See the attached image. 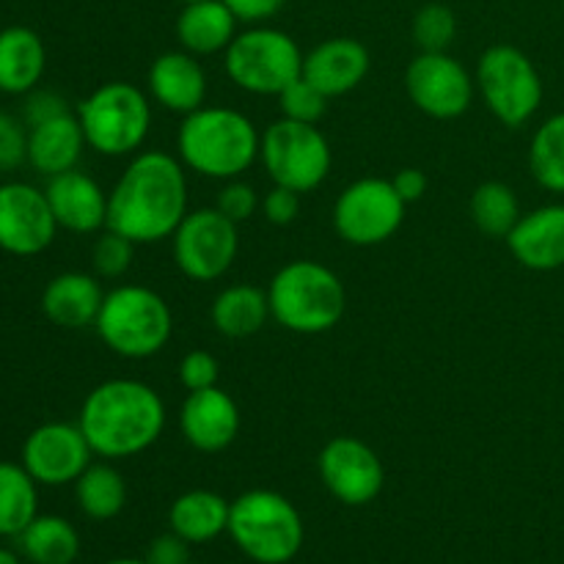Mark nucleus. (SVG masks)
Here are the masks:
<instances>
[{
	"label": "nucleus",
	"instance_id": "c756f323",
	"mask_svg": "<svg viewBox=\"0 0 564 564\" xmlns=\"http://www.w3.org/2000/svg\"><path fill=\"white\" fill-rule=\"evenodd\" d=\"M77 507L91 521H110L127 505V482L108 463H91L75 482Z\"/></svg>",
	"mask_w": 564,
	"mask_h": 564
},
{
	"label": "nucleus",
	"instance_id": "1a4fd4ad",
	"mask_svg": "<svg viewBox=\"0 0 564 564\" xmlns=\"http://www.w3.org/2000/svg\"><path fill=\"white\" fill-rule=\"evenodd\" d=\"M477 86L490 113L507 127H521L543 105V80L529 55L512 44H494L477 64Z\"/></svg>",
	"mask_w": 564,
	"mask_h": 564
},
{
	"label": "nucleus",
	"instance_id": "aec40b11",
	"mask_svg": "<svg viewBox=\"0 0 564 564\" xmlns=\"http://www.w3.org/2000/svg\"><path fill=\"white\" fill-rule=\"evenodd\" d=\"M369 50L358 39L336 36L317 44L303 58V77L319 88L325 97H341L352 91L369 72Z\"/></svg>",
	"mask_w": 564,
	"mask_h": 564
},
{
	"label": "nucleus",
	"instance_id": "72a5a7b5",
	"mask_svg": "<svg viewBox=\"0 0 564 564\" xmlns=\"http://www.w3.org/2000/svg\"><path fill=\"white\" fill-rule=\"evenodd\" d=\"M328 99L330 97H325L314 83H308L301 75L279 94V108L284 119L301 121V124H317L325 110H328Z\"/></svg>",
	"mask_w": 564,
	"mask_h": 564
},
{
	"label": "nucleus",
	"instance_id": "f03ea898",
	"mask_svg": "<svg viewBox=\"0 0 564 564\" xmlns=\"http://www.w3.org/2000/svg\"><path fill=\"white\" fill-rule=\"evenodd\" d=\"M77 424L94 455L121 460L147 452L163 435L165 405L141 380H105L88 391Z\"/></svg>",
	"mask_w": 564,
	"mask_h": 564
},
{
	"label": "nucleus",
	"instance_id": "39448f33",
	"mask_svg": "<svg viewBox=\"0 0 564 564\" xmlns=\"http://www.w3.org/2000/svg\"><path fill=\"white\" fill-rule=\"evenodd\" d=\"M99 339L121 358H152L174 334V314L154 290L124 284L105 292L94 323Z\"/></svg>",
	"mask_w": 564,
	"mask_h": 564
},
{
	"label": "nucleus",
	"instance_id": "a18cd8bd",
	"mask_svg": "<svg viewBox=\"0 0 564 564\" xmlns=\"http://www.w3.org/2000/svg\"><path fill=\"white\" fill-rule=\"evenodd\" d=\"M105 564H149L147 560H113V562H105Z\"/></svg>",
	"mask_w": 564,
	"mask_h": 564
},
{
	"label": "nucleus",
	"instance_id": "4be33fe9",
	"mask_svg": "<svg viewBox=\"0 0 564 564\" xmlns=\"http://www.w3.org/2000/svg\"><path fill=\"white\" fill-rule=\"evenodd\" d=\"M105 292L99 281L88 273H61L44 286L42 312L44 317L61 328L80 330L94 325L102 308Z\"/></svg>",
	"mask_w": 564,
	"mask_h": 564
},
{
	"label": "nucleus",
	"instance_id": "f3484780",
	"mask_svg": "<svg viewBox=\"0 0 564 564\" xmlns=\"http://www.w3.org/2000/svg\"><path fill=\"white\" fill-rule=\"evenodd\" d=\"M180 430L193 449L215 455L229 449L240 435V408L218 386L191 391L182 402Z\"/></svg>",
	"mask_w": 564,
	"mask_h": 564
},
{
	"label": "nucleus",
	"instance_id": "f704fd0d",
	"mask_svg": "<svg viewBox=\"0 0 564 564\" xmlns=\"http://www.w3.org/2000/svg\"><path fill=\"white\" fill-rule=\"evenodd\" d=\"M132 257H135V242L121 237L119 231L105 229L94 246V270L102 279H119L130 270Z\"/></svg>",
	"mask_w": 564,
	"mask_h": 564
},
{
	"label": "nucleus",
	"instance_id": "e433bc0d",
	"mask_svg": "<svg viewBox=\"0 0 564 564\" xmlns=\"http://www.w3.org/2000/svg\"><path fill=\"white\" fill-rule=\"evenodd\" d=\"M28 160V130L20 119L0 110V171H11Z\"/></svg>",
	"mask_w": 564,
	"mask_h": 564
},
{
	"label": "nucleus",
	"instance_id": "6e6552de",
	"mask_svg": "<svg viewBox=\"0 0 564 564\" xmlns=\"http://www.w3.org/2000/svg\"><path fill=\"white\" fill-rule=\"evenodd\" d=\"M303 58L295 39L275 28H248L226 47V75L248 94L279 97L303 75Z\"/></svg>",
	"mask_w": 564,
	"mask_h": 564
},
{
	"label": "nucleus",
	"instance_id": "7ed1b4c3",
	"mask_svg": "<svg viewBox=\"0 0 564 564\" xmlns=\"http://www.w3.org/2000/svg\"><path fill=\"white\" fill-rule=\"evenodd\" d=\"M182 163L209 180H237L253 165L262 135L246 113L235 108H198L182 119L176 135Z\"/></svg>",
	"mask_w": 564,
	"mask_h": 564
},
{
	"label": "nucleus",
	"instance_id": "a211bd4d",
	"mask_svg": "<svg viewBox=\"0 0 564 564\" xmlns=\"http://www.w3.org/2000/svg\"><path fill=\"white\" fill-rule=\"evenodd\" d=\"M44 193L58 220V229L91 235L108 226V193L94 176L77 169L64 171V174L50 176Z\"/></svg>",
	"mask_w": 564,
	"mask_h": 564
},
{
	"label": "nucleus",
	"instance_id": "412c9836",
	"mask_svg": "<svg viewBox=\"0 0 564 564\" xmlns=\"http://www.w3.org/2000/svg\"><path fill=\"white\" fill-rule=\"evenodd\" d=\"M149 91L165 110L187 116L204 108L207 75L196 55L187 50H171V53L158 55L149 66Z\"/></svg>",
	"mask_w": 564,
	"mask_h": 564
},
{
	"label": "nucleus",
	"instance_id": "f8f14e48",
	"mask_svg": "<svg viewBox=\"0 0 564 564\" xmlns=\"http://www.w3.org/2000/svg\"><path fill=\"white\" fill-rule=\"evenodd\" d=\"M240 235L218 207L193 209L174 231L176 268L193 281H218L235 264Z\"/></svg>",
	"mask_w": 564,
	"mask_h": 564
},
{
	"label": "nucleus",
	"instance_id": "c03bdc74",
	"mask_svg": "<svg viewBox=\"0 0 564 564\" xmlns=\"http://www.w3.org/2000/svg\"><path fill=\"white\" fill-rule=\"evenodd\" d=\"M0 564H20V560L9 549H0Z\"/></svg>",
	"mask_w": 564,
	"mask_h": 564
},
{
	"label": "nucleus",
	"instance_id": "de8ad7c7",
	"mask_svg": "<svg viewBox=\"0 0 564 564\" xmlns=\"http://www.w3.org/2000/svg\"><path fill=\"white\" fill-rule=\"evenodd\" d=\"M187 564H196V562H187Z\"/></svg>",
	"mask_w": 564,
	"mask_h": 564
},
{
	"label": "nucleus",
	"instance_id": "f257e3e1",
	"mask_svg": "<svg viewBox=\"0 0 564 564\" xmlns=\"http://www.w3.org/2000/svg\"><path fill=\"white\" fill-rule=\"evenodd\" d=\"M187 215V180L169 152H141L108 193V226L135 246L174 237Z\"/></svg>",
	"mask_w": 564,
	"mask_h": 564
},
{
	"label": "nucleus",
	"instance_id": "b1692460",
	"mask_svg": "<svg viewBox=\"0 0 564 564\" xmlns=\"http://www.w3.org/2000/svg\"><path fill=\"white\" fill-rule=\"evenodd\" d=\"M47 66V50L42 36L25 25H9L0 31V91L20 94L39 86Z\"/></svg>",
	"mask_w": 564,
	"mask_h": 564
},
{
	"label": "nucleus",
	"instance_id": "a878e982",
	"mask_svg": "<svg viewBox=\"0 0 564 564\" xmlns=\"http://www.w3.org/2000/svg\"><path fill=\"white\" fill-rule=\"evenodd\" d=\"M231 505L213 490H187L171 505V532L187 543H209L229 529Z\"/></svg>",
	"mask_w": 564,
	"mask_h": 564
},
{
	"label": "nucleus",
	"instance_id": "bb28decb",
	"mask_svg": "<svg viewBox=\"0 0 564 564\" xmlns=\"http://www.w3.org/2000/svg\"><path fill=\"white\" fill-rule=\"evenodd\" d=\"M209 317H213L215 330L229 339H246V336L259 334L270 317L268 292L253 284L226 286L213 301Z\"/></svg>",
	"mask_w": 564,
	"mask_h": 564
},
{
	"label": "nucleus",
	"instance_id": "c85d7f7f",
	"mask_svg": "<svg viewBox=\"0 0 564 564\" xmlns=\"http://www.w3.org/2000/svg\"><path fill=\"white\" fill-rule=\"evenodd\" d=\"M39 482L22 463H0V538H20L39 516Z\"/></svg>",
	"mask_w": 564,
	"mask_h": 564
},
{
	"label": "nucleus",
	"instance_id": "cd10ccee",
	"mask_svg": "<svg viewBox=\"0 0 564 564\" xmlns=\"http://www.w3.org/2000/svg\"><path fill=\"white\" fill-rule=\"evenodd\" d=\"M17 540L33 564H72L80 554L75 527L61 516H36Z\"/></svg>",
	"mask_w": 564,
	"mask_h": 564
},
{
	"label": "nucleus",
	"instance_id": "c9c22d12",
	"mask_svg": "<svg viewBox=\"0 0 564 564\" xmlns=\"http://www.w3.org/2000/svg\"><path fill=\"white\" fill-rule=\"evenodd\" d=\"M220 364L213 352L193 350L182 358L180 364V380L187 391H202L218 386Z\"/></svg>",
	"mask_w": 564,
	"mask_h": 564
},
{
	"label": "nucleus",
	"instance_id": "6ab92c4d",
	"mask_svg": "<svg viewBox=\"0 0 564 564\" xmlns=\"http://www.w3.org/2000/svg\"><path fill=\"white\" fill-rule=\"evenodd\" d=\"M512 257L529 270L564 268V204H549L521 215L516 229L507 235Z\"/></svg>",
	"mask_w": 564,
	"mask_h": 564
},
{
	"label": "nucleus",
	"instance_id": "ddd939ff",
	"mask_svg": "<svg viewBox=\"0 0 564 564\" xmlns=\"http://www.w3.org/2000/svg\"><path fill=\"white\" fill-rule=\"evenodd\" d=\"M405 88L411 102L433 119H457L474 99V80L449 53H422L408 64Z\"/></svg>",
	"mask_w": 564,
	"mask_h": 564
},
{
	"label": "nucleus",
	"instance_id": "5701e85b",
	"mask_svg": "<svg viewBox=\"0 0 564 564\" xmlns=\"http://www.w3.org/2000/svg\"><path fill=\"white\" fill-rule=\"evenodd\" d=\"M88 143L86 135H83L80 119L72 110L44 121V124L28 127V163L44 176H55L75 169Z\"/></svg>",
	"mask_w": 564,
	"mask_h": 564
},
{
	"label": "nucleus",
	"instance_id": "ea45409f",
	"mask_svg": "<svg viewBox=\"0 0 564 564\" xmlns=\"http://www.w3.org/2000/svg\"><path fill=\"white\" fill-rule=\"evenodd\" d=\"M69 113V105L61 94L55 91H44V88H33L28 91L25 99V127H36L44 124V121L55 119V116Z\"/></svg>",
	"mask_w": 564,
	"mask_h": 564
},
{
	"label": "nucleus",
	"instance_id": "9d476101",
	"mask_svg": "<svg viewBox=\"0 0 564 564\" xmlns=\"http://www.w3.org/2000/svg\"><path fill=\"white\" fill-rule=\"evenodd\" d=\"M259 158L275 185L297 193L319 187L330 171L328 138L317 130V124H301L284 116L264 130Z\"/></svg>",
	"mask_w": 564,
	"mask_h": 564
},
{
	"label": "nucleus",
	"instance_id": "2f4dec72",
	"mask_svg": "<svg viewBox=\"0 0 564 564\" xmlns=\"http://www.w3.org/2000/svg\"><path fill=\"white\" fill-rule=\"evenodd\" d=\"M529 169L534 180L551 193H564V113L543 121L532 138Z\"/></svg>",
	"mask_w": 564,
	"mask_h": 564
},
{
	"label": "nucleus",
	"instance_id": "a19ab883",
	"mask_svg": "<svg viewBox=\"0 0 564 564\" xmlns=\"http://www.w3.org/2000/svg\"><path fill=\"white\" fill-rule=\"evenodd\" d=\"M187 540H182L180 534H163V538L154 540L147 551L149 564H187Z\"/></svg>",
	"mask_w": 564,
	"mask_h": 564
},
{
	"label": "nucleus",
	"instance_id": "0eeeda50",
	"mask_svg": "<svg viewBox=\"0 0 564 564\" xmlns=\"http://www.w3.org/2000/svg\"><path fill=\"white\" fill-rule=\"evenodd\" d=\"M86 143L108 158H124L141 149L152 127V105L141 88L124 80L102 83L77 105Z\"/></svg>",
	"mask_w": 564,
	"mask_h": 564
},
{
	"label": "nucleus",
	"instance_id": "423d86ee",
	"mask_svg": "<svg viewBox=\"0 0 564 564\" xmlns=\"http://www.w3.org/2000/svg\"><path fill=\"white\" fill-rule=\"evenodd\" d=\"M226 532L248 560L259 564L295 560L306 538L301 512L275 490H248L231 501Z\"/></svg>",
	"mask_w": 564,
	"mask_h": 564
},
{
	"label": "nucleus",
	"instance_id": "9b49d317",
	"mask_svg": "<svg viewBox=\"0 0 564 564\" xmlns=\"http://www.w3.org/2000/svg\"><path fill=\"white\" fill-rule=\"evenodd\" d=\"M405 207L394 182L367 176L339 193L334 204L336 235L350 246H380L400 231Z\"/></svg>",
	"mask_w": 564,
	"mask_h": 564
},
{
	"label": "nucleus",
	"instance_id": "2eb2a0df",
	"mask_svg": "<svg viewBox=\"0 0 564 564\" xmlns=\"http://www.w3.org/2000/svg\"><path fill=\"white\" fill-rule=\"evenodd\" d=\"M319 479L334 499L347 507H364L383 490V463L364 441L339 435L319 452Z\"/></svg>",
	"mask_w": 564,
	"mask_h": 564
},
{
	"label": "nucleus",
	"instance_id": "4468645a",
	"mask_svg": "<svg viewBox=\"0 0 564 564\" xmlns=\"http://www.w3.org/2000/svg\"><path fill=\"white\" fill-rule=\"evenodd\" d=\"M58 231L47 193L28 182L0 185V248L11 257H36L47 251Z\"/></svg>",
	"mask_w": 564,
	"mask_h": 564
},
{
	"label": "nucleus",
	"instance_id": "4c0bfd02",
	"mask_svg": "<svg viewBox=\"0 0 564 564\" xmlns=\"http://www.w3.org/2000/svg\"><path fill=\"white\" fill-rule=\"evenodd\" d=\"M215 207H218L229 220L242 224V220H248L259 209V196L248 182L229 180V185L218 193V204H215Z\"/></svg>",
	"mask_w": 564,
	"mask_h": 564
},
{
	"label": "nucleus",
	"instance_id": "49530a36",
	"mask_svg": "<svg viewBox=\"0 0 564 564\" xmlns=\"http://www.w3.org/2000/svg\"><path fill=\"white\" fill-rule=\"evenodd\" d=\"M180 3H196V0H180Z\"/></svg>",
	"mask_w": 564,
	"mask_h": 564
},
{
	"label": "nucleus",
	"instance_id": "79ce46f5",
	"mask_svg": "<svg viewBox=\"0 0 564 564\" xmlns=\"http://www.w3.org/2000/svg\"><path fill=\"white\" fill-rule=\"evenodd\" d=\"M240 22H264L284 9L286 0H224Z\"/></svg>",
	"mask_w": 564,
	"mask_h": 564
},
{
	"label": "nucleus",
	"instance_id": "20e7f679",
	"mask_svg": "<svg viewBox=\"0 0 564 564\" xmlns=\"http://www.w3.org/2000/svg\"><path fill=\"white\" fill-rule=\"evenodd\" d=\"M270 317L292 334H325L345 317L347 292L339 275L312 259H295L268 286Z\"/></svg>",
	"mask_w": 564,
	"mask_h": 564
},
{
	"label": "nucleus",
	"instance_id": "393cba45",
	"mask_svg": "<svg viewBox=\"0 0 564 564\" xmlns=\"http://www.w3.org/2000/svg\"><path fill=\"white\" fill-rule=\"evenodd\" d=\"M237 17L224 0L185 3L176 20V36L193 55H213L229 47L237 36Z\"/></svg>",
	"mask_w": 564,
	"mask_h": 564
},
{
	"label": "nucleus",
	"instance_id": "dca6fc26",
	"mask_svg": "<svg viewBox=\"0 0 564 564\" xmlns=\"http://www.w3.org/2000/svg\"><path fill=\"white\" fill-rule=\"evenodd\" d=\"M91 446L83 435L80 424L47 422L39 424L22 444V466L39 485L77 482L83 471L91 466Z\"/></svg>",
	"mask_w": 564,
	"mask_h": 564
},
{
	"label": "nucleus",
	"instance_id": "58836bf2",
	"mask_svg": "<svg viewBox=\"0 0 564 564\" xmlns=\"http://www.w3.org/2000/svg\"><path fill=\"white\" fill-rule=\"evenodd\" d=\"M264 218L275 226H290L292 220L301 215V193L292 191V187L275 185L273 191L264 196L262 202Z\"/></svg>",
	"mask_w": 564,
	"mask_h": 564
},
{
	"label": "nucleus",
	"instance_id": "37998d69",
	"mask_svg": "<svg viewBox=\"0 0 564 564\" xmlns=\"http://www.w3.org/2000/svg\"><path fill=\"white\" fill-rule=\"evenodd\" d=\"M394 191L400 193V198L405 204H413L419 202V198L427 193V176H424V171L419 169H402L394 174Z\"/></svg>",
	"mask_w": 564,
	"mask_h": 564
},
{
	"label": "nucleus",
	"instance_id": "473e14b6",
	"mask_svg": "<svg viewBox=\"0 0 564 564\" xmlns=\"http://www.w3.org/2000/svg\"><path fill=\"white\" fill-rule=\"evenodd\" d=\"M457 36V17L449 6L427 3L413 17V42L422 53H446Z\"/></svg>",
	"mask_w": 564,
	"mask_h": 564
},
{
	"label": "nucleus",
	"instance_id": "7c9ffc66",
	"mask_svg": "<svg viewBox=\"0 0 564 564\" xmlns=\"http://www.w3.org/2000/svg\"><path fill=\"white\" fill-rule=\"evenodd\" d=\"M471 218L482 235L507 240L521 220V204L516 191L505 182H482L471 196Z\"/></svg>",
	"mask_w": 564,
	"mask_h": 564
}]
</instances>
